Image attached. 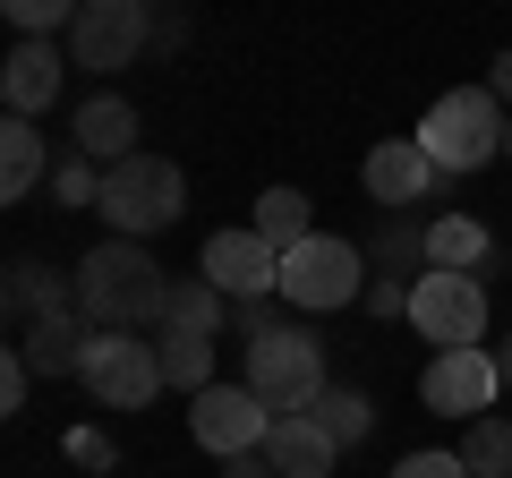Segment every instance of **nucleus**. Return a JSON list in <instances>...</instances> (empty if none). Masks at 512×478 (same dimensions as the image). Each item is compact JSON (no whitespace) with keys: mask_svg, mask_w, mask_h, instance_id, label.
Returning a JSON list of instances; mask_svg holds the SVG:
<instances>
[{"mask_svg":"<svg viewBox=\"0 0 512 478\" xmlns=\"http://www.w3.org/2000/svg\"><path fill=\"white\" fill-rule=\"evenodd\" d=\"M367 316H384V325H393V316H410V282H393V274H376L367 282V299H359Z\"/></svg>","mask_w":512,"mask_h":478,"instance_id":"c756f323","label":"nucleus"},{"mask_svg":"<svg viewBox=\"0 0 512 478\" xmlns=\"http://www.w3.org/2000/svg\"><path fill=\"white\" fill-rule=\"evenodd\" d=\"M282 308H291V299H282V291H274V299H231V333H239V350L291 325V316H282Z\"/></svg>","mask_w":512,"mask_h":478,"instance_id":"cd10ccee","label":"nucleus"},{"mask_svg":"<svg viewBox=\"0 0 512 478\" xmlns=\"http://www.w3.org/2000/svg\"><path fill=\"white\" fill-rule=\"evenodd\" d=\"M86 342H94L86 316H52V325H26L18 333V350H26V368H35V376H77V368H86Z\"/></svg>","mask_w":512,"mask_h":478,"instance_id":"6ab92c4d","label":"nucleus"},{"mask_svg":"<svg viewBox=\"0 0 512 478\" xmlns=\"http://www.w3.org/2000/svg\"><path fill=\"white\" fill-rule=\"evenodd\" d=\"M316 419H325V436L342 444V453L376 436V410H367V393H350V385H325V393H316Z\"/></svg>","mask_w":512,"mask_h":478,"instance_id":"b1692460","label":"nucleus"},{"mask_svg":"<svg viewBox=\"0 0 512 478\" xmlns=\"http://www.w3.org/2000/svg\"><path fill=\"white\" fill-rule=\"evenodd\" d=\"M188 43V18L180 9H163V0H154V52H180Z\"/></svg>","mask_w":512,"mask_h":478,"instance_id":"473e14b6","label":"nucleus"},{"mask_svg":"<svg viewBox=\"0 0 512 478\" xmlns=\"http://www.w3.org/2000/svg\"><path fill=\"white\" fill-rule=\"evenodd\" d=\"M376 265H367L359 239H333V231H308L299 248H282V299L291 316H333V308H359Z\"/></svg>","mask_w":512,"mask_h":478,"instance_id":"7ed1b4c3","label":"nucleus"},{"mask_svg":"<svg viewBox=\"0 0 512 478\" xmlns=\"http://www.w3.org/2000/svg\"><path fill=\"white\" fill-rule=\"evenodd\" d=\"M495 393H504V368H495V350H436L419 376V402L436 410V419H487Z\"/></svg>","mask_w":512,"mask_h":478,"instance_id":"1a4fd4ad","label":"nucleus"},{"mask_svg":"<svg viewBox=\"0 0 512 478\" xmlns=\"http://www.w3.org/2000/svg\"><path fill=\"white\" fill-rule=\"evenodd\" d=\"M197 274L214 282L222 299H274L282 291V248L265 231H214L205 257H197Z\"/></svg>","mask_w":512,"mask_h":478,"instance_id":"f8f14e48","label":"nucleus"},{"mask_svg":"<svg viewBox=\"0 0 512 478\" xmlns=\"http://www.w3.org/2000/svg\"><path fill=\"white\" fill-rule=\"evenodd\" d=\"M163 308H171V274L154 265L146 239L111 231L77 257V316L94 333H146V325H163Z\"/></svg>","mask_w":512,"mask_h":478,"instance_id":"f257e3e1","label":"nucleus"},{"mask_svg":"<svg viewBox=\"0 0 512 478\" xmlns=\"http://www.w3.org/2000/svg\"><path fill=\"white\" fill-rule=\"evenodd\" d=\"M86 0H0V18L18 26V35H52V26H77Z\"/></svg>","mask_w":512,"mask_h":478,"instance_id":"a878e982","label":"nucleus"},{"mask_svg":"<svg viewBox=\"0 0 512 478\" xmlns=\"http://www.w3.org/2000/svg\"><path fill=\"white\" fill-rule=\"evenodd\" d=\"M265 461H274L282 478H333L342 444L325 436V419H316V410H274V427H265Z\"/></svg>","mask_w":512,"mask_h":478,"instance_id":"4468645a","label":"nucleus"},{"mask_svg":"<svg viewBox=\"0 0 512 478\" xmlns=\"http://www.w3.org/2000/svg\"><path fill=\"white\" fill-rule=\"evenodd\" d=\"M69 146L77 154H94V163H128L137 154V103L128 94H86V103L69 111Z\"/></svg>","mask_w":512,"mask_h":478,"instance_id":"2eb2a0df","label":"nucleus"},{"mask_svg":"<svg viewBox=\"0 0 512 478\" xmlns=\"http://www.w3.org/2000/svg\"><path fill=\"white\" fill-rule=\"evenodd\" d=\"M154 350H163V376L197 402L214 385V333H180V325H154Z\"/></svg>","mask_w":512,"mask_h":478,"instance_id":"412c9836","label":"nucleus"},{"mask_svg":"<svg viewBox=\"0 0 512 478\" xmlns=\"http://www.w3.org/2000/svg\"><path fill=\"white\" fill-rule=\"evenodd\" d=\"M43 171H52V146H43V129L9 111V120H0V197H9V205H26Z\"/></svg>","mask_w":512,"mask_h":478,"instance_id":"a211bd4d","label":"nucleus"},{"mask_svg":"<svg viewBox=\"0 0 512 478\" xmlns=\"http://www.w3.org/2000/svg\"><path fill=\"white\" fill-rule=\"evenodd\" d=\"M461 461H470V478H512V419H470L461 427Z\"/></svg>","mask_w":512,"mask_h":478,"instance_id":"5701e85b","label":"nucleus"},{"mask_svg":"<svg viewBox=\"0 0 512 478\" xmlns=\"http://www.w3.org/2000/svg\"><path fill=\"white\" fill-rule=\"evenodd\" d=\"M222 478H282V470L265 453H231V461H222Z\"/></svg>","mask_w":512,"mask_h":478,"instance_id":"72a5a7b5","label":"nucleus"},{"mask_svg":"<svg viewBox=\"0 0 512 478\" xmlns=\"http://www.w3.org/2000/svg\"><path fill=\"white\" fill-rule=\"evenodd\" d=\"M9 325H52V316H77V274H52L43 257H9Z\"/></svg>","mask_w":512,"mask_h":478,"instance_id":"dca6fc26","label":"nucleus"},{"mask_svg":"<svg viewBox=\"0 0 512 478\" xmlns=\"http://www.w3.org/2000/svg\"><path fill=\"white\" fill-rule=\"evenodd\" d=\"M69 86V60L52 52V35H18V52L0 60V103L18 111V120H43Z\"/></svg>","mask_w":512,"mask_h":478,"instance_id":"ddd939ff","label":"nucleus"},{"mask_svg":"<svg viewBox=\"0 0 512 478\" xmlns=\"http://www.w3.org/2000/svg\"><path fill=\"white\" fill-rule=\"evenodd\" d=\"M248 231H265L274 248H299V239L316 231V222H308V197H299V188H265V197H256V222H248Z\"/></svg>","mask_w":512,"mask_h":478,"instance_id":"393cba45","label":"nucleus"},{"mask_svg":"<svg viewBox=\"0 0 512 478\" xmlns=\"http://www.w3.org/2000/svg\"><path fill=\"white\" fill-rule=\"evenodd\" d=\"M367 265L393 274V282H419V274H427V222H419V214H384L376 239H367Z\"/></svg>","mask_w":512,"mask_h":478,"instance_id":"aec40b11","label":"nucleus"},{"mask_svg":"<svg viewBox=\"0 0 512 478\" xmlns=\"http://www.w3.org/2000/svg\"><path fill=\"white\" fill-rule=\"evenodd\" d=\"M26 385H35V368H26V350L9 342V359H0V410H26Z\"/></svg>","mask_w":512,"mask_h":478,"instance_id":"2f4dec72","label":"nucleus"},{"mask_svg":"<svg viewBox=\"0 0 512 478\" xmlns=\"http://www.w3.org/2000/svg\"><path fill=\"white\" fill-rule=\"evenodd\" d=\"M495 368H504V385H512V333H504V342H495Z\"/></svg>","mask_w":512,"mask_h":478,"instance_id":"c9c22d12","label":"nucleus"},{"mask_svg":"<svg viewBox=\"0 0 512 478\" xmlns=\"http://www.w3.org/2000/svg\"><path fill=\"white\" fill-rule=\"evenodd\" d=\"M69 461H77V470H120V453H111L103 427H77V436H69Z\"/></svg>","mask_w":512,"mask_h":478,"instance_id":"7c9ffc66","label":"nucleus"},{"mask_svg":"<svg viewBox=\"0 0 512 478\" xmlns=\"http://www.w3.org/2000/svg\"><path fill=\"white\" fill-rule=\"evenodd\" d=\"M410 325L436 350L487 342V274H436V265H427V274L410 282Z\"/></svg>","mask_w":512,"mask_h":478,"instance_id":"6e6552de","label":"nucleus"},{"mask_svg":"<svg viewBox=\"0 0 512 478\" xmlns=\"http://www.w3.org/2000/svg\"><path fill=\"white\" fill-rule=\"evenodd\" d=\"M487 86H495V103H512V43L487 60Z\"/></svg>","mask_w":512,"mask_h":478,"instance_id":"f704fd0d","label":"nucleus"},{"mask_svg":"<svg viewBox=\"0 0 512 478\" xmlns=\"http://www.w3.org/2000/svg\"><path fill=\"white\" fill-rule=\"evenodd\" d=\"M359 180H367V197H376V214H410V205H444V171L427 163V146L419 137H384L376 154L359 163Z\"/></svg>","mask_w":512,"mask_h":478,"instance_id":"9d476101","label":"nucleus"},{"mask_svg":"<svg viewBox=\"0 0 512 478\" xmlns=\"http://www.w3.org/2000/svg\"><path fill=\"white\" fill-rule=\"evenodd\" d=\"M154 52V0H86L69 26V69H128V60H146Z\"/></svg>","mask_w":512,"mask_h":478,"instance_id":"423d86ee","label":"nucleus"},{"mask_svg":"<svg viewBox=\"0 0 512 478\" xmlns=\"http://www.w3.org/2000/svg\"><path fill=\"white\" fill-rule=\"evenodd\" d=\"M248 393L265 410H316V393H325V342L308 325H282L265 342H248Z\"/></svg>","mask_w":512,"mask_h":478,"instance_id":"39448f33","label":"nucleus"},{"mask_svg":"<svg viewBox=\"0 0 512 478\" xmlns=\"http://www.w3.org/2000/svg\"><path fill=\"white\" fill-rule=\"evenodd\" d=\"M163 325H180V333H222V325H231V299H222L205 274H171V308H163Z\"/></svg>","mask_w":512,"mask_h":478,"instance_id":"4be33fe9","label":"nucleus"},{"mask_svg":"<svg viewBox=\"0 0 512 478\" xmlns=\"http://www.w3.org/2000/svg\"><path fill=\"white\" fill-rule=\"evenodd\" d=\"M265 427H274V410L256 402L248 385H205L197 402H188V436H197L214 461H231V453H265Z\"/></svg>","mask_w":512,"mask_h":478,"instance_id":"9b49d317","label":"nucleus"},{"mask_svg":"<svg viewBox=\"0 0 512 478\" xmlns=\"http://www.w3.org/2000/svg\"><path fill=\"white\" fill-rule=\"evenodd\" d=\"M94 214L111 222L120 239H154V231H171V222L188 214V171L171 163V154H128V163H111L103 171V205Z\"/></svg>","mask_w":512,"mask_h":478,"instance_id":"20e7f679","label":"nucleus"},{"mask_svg":"<svg viewBox=\"0 0 512 478\" xmlns=\"http://www.w3.org/2000/svg\"><path fill=\"white\" fill-rule=\"evenodd\" d=\"M77 385H86L103 410H146L171 376H163V350H154V342H137V333H94Z\"/></svg>","mask_w":512,"mask_h":478,"instance_id":"0eeeda50","label":"nucleus"},{"mask_svg":"<svg viewBox=\"0 0 512 478\" xmlns=\"http://www.w3.org/2000/svg\"><path fill=\"white\" fill-rule=\"evenodd\" d=\"M52 197L69 205V214L77 205H103V163H94V154H69V163L52 171Z\"/></svg>","mask_w":512,"mask_h":478,"instance_id":"bb28decb","label":"nucleus"},{"mask_svg":"<svg viewBox=\"0 0 512 478\" xmlns=\"http://www.w3.org/2000/svg\"><path fill=\"white\" fill-rule=\"evenodd\" d=\"M393 478H470V461H461V453H402Z\"/></svg>","mask_w":512,"mask_h":478,"instance_id":"c85d7f7f","label":"nucleus"},{"mask_svg":"<svg viewBox=\"0 0 512 478\" xmlns=\"http://www.w3.org/2000/svg\"><path fill=\"white\" fill-rule=\"evenodd\" d=\"M504 129H512V111L495 103V86H453L419 120V146H427V163H436L444 180H470V171H487L495 154H504Z\"/></svg>","mask_w":512,"mask_h":478,"instance_id":"f03ea898","label":"nucleus"},{"mask_svg":"<svg viewBox=\"0 0 512 478\" xmlns=\"http://www.w3.org/2000/svg\"><path fill=\"white\" fill-rule=\"evenodd\" d=\"M427 265H436V274H487V265H495V231L453 205V214L427 222Z\"/></svg>","mask_w":512,"mask_h":478,"instance_id":"f3484780","label":"nucleus"},{"mask_svg":"<svg viewBox=\"0 0 512 478\" xmlns=\"http://www.w3.org/2000/svg\"><path fill=\"white\" fill-rule=\"evenodd\" d=\"M504 163H512V129H504Z\"/></svg>","mask_w":512,"mask_h":478,"instance_id":"e433bc0d","label":"nucleus"}]
</instances>
